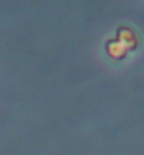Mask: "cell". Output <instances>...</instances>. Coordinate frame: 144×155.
Listing matches in <instances>:
<instances>
[{"instance_id":"2","label":"cell","mask_w":144,"mask_h":155,"mask_svg":"<svg viewBox=\"0 0 144 155\" xmlns=\"http://www.w3.org/2000/svg\"><path fill=\"white\" fill-rule=\"evenodd\" d=\"M106 51L110 57L114 59H123L126 57V54H128V50H126L116 38L106 42Z\"/></svg>"},{"instance_id":"1","label":"cell","mask_w":144,"mask_h":155,"mask_svg":"<svg viewBox=\"0 0 144 155\" xmlns=\"http://www.w3.org/2000/svg\"><path fill=\"white\" fill-rule=\"evenodd\" d=\"M116 36H117L116 40H117L121 45H123L126 50H128V53L136 49V46H138V38H136L135 32L133 31L130 27H126V26L119 27L117 32H116Z\"/></svg>"}]
</instances>
